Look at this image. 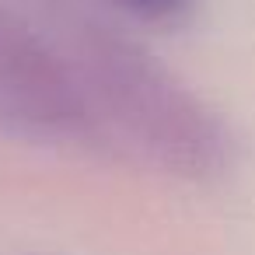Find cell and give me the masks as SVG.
<instances>
[{"label": "cell", "instance_id": "cell-2", "mask_svg": "<svg viewBox=\"0 0 255 255\" xmlns=\"http://www.w3.org/2000/svg\"><path fill=\"white\" fill-rule=\"evenodd\" d=\"M0 126L32 140H81L95 116L70 63L18 14L0 7Z\"/></svg>", "mask_w": 255, "mask_h": 255}, {"label": "cell", "instance_id": "cell-1", "mask_svg": "<svg viewBox=\"0 0 255 255\" xmlns=\"http://www.w3.org/2000/svg\"><path fill=\"white\" fill-rule=\"evenodd\" d=\"M70 70L95 123L112 126L147 164L189 182H210L231 168L227 123L140 42L105 25H84Z\"/></svg>", "mask_w": 255, "mask_h": 255}, {"label": "cell", "instance_id": "cell-3", "mask_svg": "<svg viewBox=\"0 0 255 255\" xmlns=\"http://www.w3.org/2000/svg\"><path fill=\"white\" fill-rule=\"evenodd\" d=\"M116 4H123L126 11H133L140 18H168L185 4V0H116Z\"/></svg>", "mask_w": 255, "mask_h": 255}]
</instances>
